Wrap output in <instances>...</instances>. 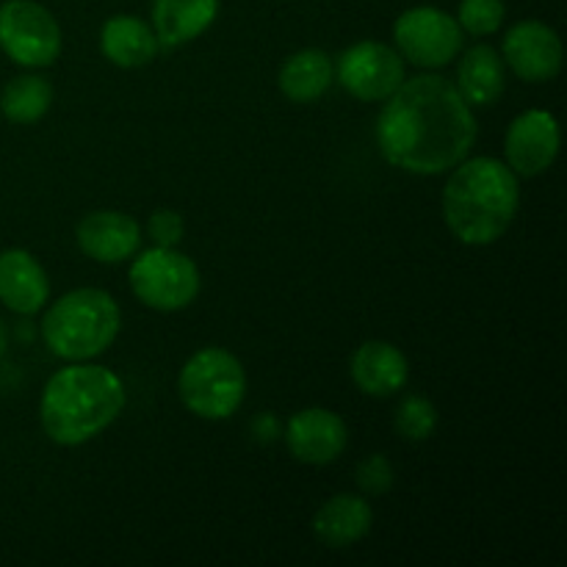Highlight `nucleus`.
Listing matches in <instances>:
<instances>
[{"label": "nucleus", "mask_w": 567, "mask_h": 567, "mask_svg": "<svg viewBox=\"0 0 567 567\" xmlns=\"http://www.w3.org/2000/svg\"><path fill=\"white\" fill-rule=\"evenodd\" d=\"M377 144L382 158L410 175H443L476 144L474 109L449 78L415 75L382 100Z\"/></svg>", "instance_id": "obj_1"}, {"label": "nucleus", "mask_w": 567, "mask_h": 567, "mask_svg": "<svg viewBox=\"0 0 567 567\" xmlns=\"http://www.w3.org/2000/svg\"><path fill=\"white\" fill-rule=\"evenodd\" d=\"M520 208V177L504 161L480 155L463 158L443 188V219L468 247L496 244Z\"/></svg>", "instance_id": "obj_2"}, {"label": "nucleus", "mask_w": 567, "mask_h": 567, "mask_svg": "<svg viewBox=\"0 0 567 567\" xmlns=\"http://www.w3.org/2000/svg\"><path fill=\"white\" fill-rule=\"evenodd\" d=\"M125 410V385L97 363H70L55 371L39 399V419L59 446H81L109 430Z\"/></svg>", "instance_id": "obj_3"}, {"label": "nucleus", "mask_w": 567, "mask_h": 567, "mask_svg": "<svg viewBox=\"0 0 567 567\" xmlns=\"http://www.w3.org/2000/svg\"><path fill=\"white\" fill-rule=\"evenodd\" d=\"M120 327V305L109 291L75 288L48 308L42 319V341L55 358L83 363L103 354L116 341Z\"/></svg>", "instance_id": "obj_4"}, {"label": "nucleus", "mask_w": 567, "mask_h": 567, "mask_svg": "<svg viewBox=\"0 0 567 567\" xmlns=\"http://www.w3.org/2000/svg\"><path fill=\"white\" fill-rule=\"evenodd\" d=\"M177 393L188 413L205 421H225L247 396L241 360L219 347H205L186 360L177 377Z\"/></svg>", "instance_id": "obj_5"}, {"label": "nucleus", "mask_w": 567, "mask_h": 567, "mask_svg": "<svg viewBox=\"0 0 567 567\" xmlns=\"http://www.w3.org/2000/svg\"><path fill=\"white\" fill-rule=\"evenodd\" d=\"M127 280L138 302L161 313L188 308L203 286L197 264L188 255L177 252V247H153L138 252Z\"/></svg>", "instance_id": "obj_6"}, {"label": "nucleus", "mask_w": 567, "mask_h": 567, "mask_svg": "<svg viewBox=\"0 0 567 567\" xmlns=\"http://www.w3.org/2000/svg\"><path fill=\"white\" fill-rule=\"evenodd\" d=\"M0 50L28 70L50 66L61 53V25L37 0L0 6Z\"/></svg>", "instance_id": "obj_7"}, {"label": "nucleus", "mask_w": 567, "mask_h": 567, "mask_svg": "<svg viewBox=\"0 0 567 567\" xmlns=\"http://www.w3.org/2000/svg\"><path fill=\"white\" fill-rule=\"evenodd\" d=\"M399 55L421 70H437L457 59L463 50V28L449 11L435 6H415L399 14L393 25Z\"/></svg>", "instance_id": "obj_8"}, {"label": "nucleus", "mask_w": 567, "mask_h": 567, "mask_svg": "<svg viewBox=\"0 0 567 567\" xmlns=\"http://www.w3.org/2000/svg\"><path fill=\"white\" fill-rule=\"evenodd\" d=\"M336 78L352 97L365 100V103H382L402 86L408 75H404V59L396 48L365 39V42L343 50L336 66Z\"/></svg>", "instance_id": "obj_9"}, {"label": "nucleus", "mask_w": 567, "mask_h": 567, "mask_svg": "<svg viewBox=\"0 0 567 567\" xmlns=\"http://www.w3.org/2000/svg\"><path fill=\"white\" fill-rule=\"evenodd\" d=\"M559 155V122L551 111H524L507 127L504 138V164L518 177H537Z\"/></svg>", "instance_id": "obj_10"}, {"label": "nucleus", "mask_w": 567, "mask_h": 567, "mask_svg": "<svg viewBox=\"0 0 567 567\" xmlns=\"http://www.w3.org/2000/svg\"><path fill=\"white\" fill-rule=\"evenodd\" d=\"M502 55L520 81L546 83L563 70V39L546 22L524 20L507 31Z\"/></svg>", "instance_id": "obj_11"}, {"label": "nucleus", "mask_w": 567, "mask_h": 567, "mask_svg": "<svg viewBox=\"0 0 567 567\" xmlns=\"http://www.w3.org/2000/svg\"><path fill=\"white\" fill-rule=\"evenodd\" d=\"M347 421L324 408H308L291 415L286 426V446L299 463L330 465L347 452Z\"/></svg>", "instance_id": "obj_12"}, {"label": "nucleus", "mask_w": 567, "mask_h": 567, "mask_svg": "<svg viewBox=\"0 0 567 567\" xmlns=\"http://www.w3.org/2000/svg\"><path fill=\"white\" fill-rule=\"evenodd\" d=\"M78 247L97 264H122L142 247V225L122 210H92L75 227Z\"/></svg>", "instance_id": "obj_13"}, {"label": "nucleus", "mask_w": 567, "mask_h": 567, "mask_svg": "<svg viewBox=\"0 0 567 567\" xmlns=\"http://www.w3.org/2000/svg\"><path fill=\"white\" fill-rule=\"evenodd\" d=\"M50 280L28 249L0 252V302L20 316H33L48 305Z\"/></svg>", "instance_id": "obj_14"}, {"label": "nucleus", "mask_w": 567, "mask_h": 567, "mask_svg": "<svg viewBox=\"0 0 567 567\" xmlns=\"http://www.w3.org/2000/svg\"><path fill=\"white\" fill-rule=\"evenodd\" d=\"M352 380L365 396L388 399L408 385L410 363L393 343L365 341L352 354Z\"/></svg>", "instance_id": "obj_15"}, {"label": "nucleus", "mask_w": 567, "mask_h": 567, "mask_svg": "<svg viewBox=\"0 0 567 567\" xmlns=\"http://www.w3.org/2000/svg\"><path fill=\"white\" fill-rule=\"evenodd\" d=\"M219 0H153V31L161 50L194 42L214 25Z\"/></svg>", "instance_id": "obj_16"}, {"label": "nucleus", "mask_w": 567, "mask_h": 567, "mask_svg": "<svg viewBox=\"0 0 567 567\" xmlns=\"http://www.w3.org/2000/svg\"><path fill=\"white\" fill-rule=\"evenodd\" d=\"M100 50L114 66L138 70V66H147L158 55L161 44L153 25H147V20L136 14H116L103 22Z\"/></svg>", "instance_id": "obj_17"}, {"label": "nucleus", "mask_w": 567, "mask_h": 567, "mask_svg": "<svg viewBox=\"0 0 567 567\" xmlns=\"http://www.w3.org/2000/svg\"><path fill=\"white\" fill-rule=\"evenodd\" d=\"M374 524V509L363 496L338 493L319 507L313 518V532L324 546L349 548L363 540Z\"/></svg>", "instance_id": "obj_18"}, {"label": "nucleus", "mask_w": 567, "mask_h": 567, "mask_svg": "<svg viewBox=\"0 0 567 567\" xmlns=\"http://www.w3.org/2000/svg\"><path fill=\"white\" fill-rule=\"evenodd\" d=\"M457 92L463 94L471 109L493 105L504 94L507 78H504V59L491 44H476L460 59L457 66Z\"/></svg>", "instance_id": "obj_19"}, {"label": "nucleus", "mask_w": 567, "mask_h": 567, "mask_svg": "<svg viewBox=\"0 0 567 567\" xmlns=\"http://www.w3.org/2000/svg\"><path fill=\"white\" fill-rule=\"evenodd\" d=\"M332 81H336V64L324 50L316 48H305L288 55L277 75L280 92L291 103H316L319 97H324Z\"/></svg>", "instance_id": "obj_20"}, {"label": "nucleus", "mask_w": 567, "mask_h": 567, "mask_svg": "<svg viewBox=\"0 0 567 567\" xmlns=\"http://www.w3.org/2000/svg\"><path fill=\"white\" fill-rule=\"evenodd\" d=\"M53 105V83L42 75L11 78L0 94V111L14 125H33Z\"/></svg>", "instance_id": "obj_21"}, {"label": "nucleus", "mask_w": 567, "mask_h": 567, "mask_svg": "<svg viewBox=\"0 0 567 567\" xmlns=\"http://www.w3.org/2000/svg\"><path fill=\"white\" fill-rule=\"evenodd\" d=\"M396 432L404 437V441H426V437L435 432L437 426V410L430 399L424 396H408L402 399V404L396 408Z\"/></svg>", "instance_id": "obj_22"}, {"label": "nucleus", "mask_w": 567, "mask_h": 567, "mask_svg": "<svg viewBox=\"0 0 567 567\" xmlns=\"http://www.w3.org/2000/svg\"><path fill=\"white\" fill-rule=\"evenodd\" d=\"M504 17H507L504 0H460L454 20L471 37H491L502 28Z\"/></svg>", "instance_id": "obj_23"}, {"label": "nucleus", "mask_w": 567, "mask_h": 567, "mask_svg": "<svg viewBox=\"0 0 567 567\" xmlns=\"http://www.w3.org/2000/svg\"><path fill=\"white\" fill-rule=\"evenodd\" d=\"M147 233L155 241V247H177L183 241V233H186V221L177 210H155L147 221Z\"/></svg>", "instance_id": "obj_24"}, {"label": "nucleus", "mask_w": 567, "mask_h": 567, "mask_svg": "<svg viewBox=\"0 0 567 567\" xmlns=\"http://www.w3.org/2000/svg\"><path fill=\"white\" fill-rule=\"evenodd\" d=\"M358 485L365 493H385L393 485V468L388 465V460L382 454H374L365 463H360Z\"/></svg>", "instance_id": "obj_25"}, {"label": "nucleus", "mask_w": 567, "mask_h": 567, "mask_svg": "<svg viewBox=\"0 0 567 567\" xmlns=\"http://www.w3.org/2000/svg\"><path fill=\"white\" fill-rule=\"evenodd\" d=\"M6 349H9V330H6L3 319H0V358L6 354Z\"/></svg>", "instance_id": "obj_26"}]
</instances>
